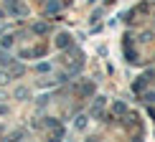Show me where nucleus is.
I'll use <instances>...</instances> for the list:
<instances>
[]
</instances>
